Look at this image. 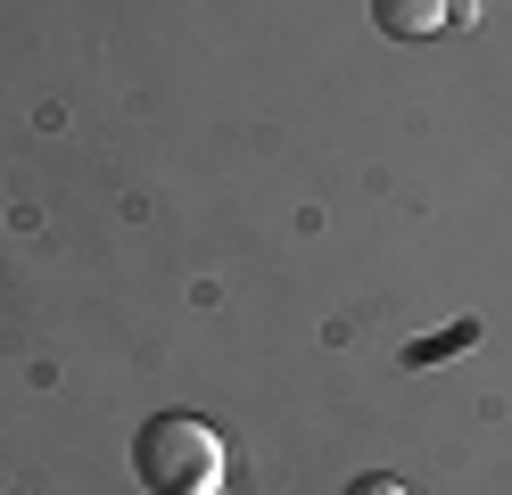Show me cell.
I'll return each instance as SVG.
<instances>
[{
    "label": "cell",
    "mask_w": 512,
    "mask_h": 495,
    "mask_svg": "<svg viewBox=\"0 0 512 495\" xmlns=\"http://www.w3.org/2000/svg\"><path fill=\"white\" fill-rule=\"evenodd\" d=\"M133 471L149 495H207L223 479V446H215V429L207 421H190V413H157L141 438H133Z\"/></svg>",
    "instance_id": "obj_1"
},
{
    "label": "cell",
    "mask_w": 512,
    "mask_h": 495,
    "mask_svg": "<svg viewBox=\"0 0 512 495\" xmlns=\"http://www.w3.org/2000/svg\"><path fill=\"white\" fill-rule=\"evenodd\" d=\"M380 33H397V42H430V33H446V17H455V0H372Z\"/></svg>",
    "instance_id": "obj_2"
},
{
    "label": "cell",
    "mask_w": 512,
    "mask_h": 495,
    "mask_svg": "<svg viewBox=\"0 0 512 495\" xmlns=\"http://www.w3.org/2000/svg\"><path fill=\"white\" fill-rule=\"evenodd\" d=\"M463 347H479V322H455V330H438V339H413V347H405V363L422 372V363H438V355H463Z\"/></svg>",
    "instance_id": "obj_3"
},
{
    "label": "cell",
    "mask_w": 512,
    "mask_h": 495,
    "mask_svg": "<svg viewBox=\"0 0 512 495\" xmlns=\"http://www.w3.org/2000/svg\"><path fill=\"white\" fill-rule=\"evenodd\" d=\"M347 495H413V487H405V479H389V471H372V479H356Z\"/></svg>",
    "instance_id": "obj_4"
}]
</instances>
